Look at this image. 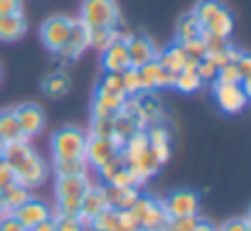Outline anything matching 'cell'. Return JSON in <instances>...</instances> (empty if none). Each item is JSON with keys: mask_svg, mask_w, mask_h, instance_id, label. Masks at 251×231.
Masks as SVG:
<instances>
[{"mask_svg": "<svg viewBox=\"0 0 251 231\" xmlns=\"http://www.w3.org/2000/svg\"><path fill=\"white\" fill-rule=\"evenodd\" d=\"M121 81H123V91H126V96H136V93L143 91L141 74H138L136 67H126V69L121 71Z\"/></svg>", "mask_w": 251, "mask_h": 231, "instance_id": "cell-35", "label": "cell"}, {"mask_svg": "<svg viewBox=\"0 0 251 231\" xmlns=\"http://www.w3.org/2000/svg\"><path fill=\"white\" fill-rule=\"evenodd\" d=\"M180 49H182V54H185V59L187 62H200V59H204L207 57V49H204V45H202V40H190V42H182L180 45Z\"/></svg>", "mask_w": 251, "mask_h": 231, "instance_id": "cell-39", "label": "cell"}, {"mask_svg": "<svg viewBox=\"0 0 251 231\" xmlns=\"http://www.w3.org/2000/svg\"><path fill=\"white\" fill-rule=\"evenodd\" d=\"M146 136H148L151 153L155 155V160L160 165H165L170 160V133H168V128L160 126V123H151V128L146 131Z\"/></svg>", "mask_w": 251, "mask_h": 231, "instance_id": "cell-18", "label": "cell"}, {"mask_svg": "<svg viewBox=\"0 0 251 231\" xmlns=\"http://www.w3.org/2000/svg\"><path fill=\"white\" fill-rule=\"evenodd\" d=\"M126 47H128V62L136 69L148 64V62H153L155 54H158L155 45L146 35H128V37H126Z\"/></svg>", "mask_w": 251, "mask_h": 231, "instance_id": "cell-12", "label": "cell"}, {"mask_svg": "<svg viewBox=\"0 0 251 231\" xmlns=\"http://www.w3.org/2000/svg\"><path fill=\"white\" fill-rule=\"evenodd\" d=\"M197 221H200L197 214H192V216H168L165 224L160 226V231H192Z\"/></svg>", "mask_w": 251, "mask_h": 231, "instance_id": "cell-36", "label": "cell"}, {"mask_svg": "<svg viewBox=\"0 0 251 231\" xmlns=\"http://www.w3.org/2000/svg\"><path fill=\"white\" fill-rule=\"evenodd\" d=\"M111 185H118V187H138V185H136V177L131 175V170H128V167L118 170V172L113 175Z\"/></svg>", "mask_w": 251, "mask_h": 231, "instance_id": "cell-45", "label": "cell"}, {"mask_svg": "<svg viewBox=\"0 0 251 231\" xmlns=\"http://www.w3.org/2000/svg\"><path fill=\"white\" fill-rule=\"evenodd\" d=\"M173 86L180 89V91H185V93L197 91V89L202 86V79H200V74H197V64H195V62H187L177 74H173Z\"/></svg>", "mask_w": 251, "mask_h": 231, "instance_id": "cell-24", "label": "cell"}, {"mask_svg": "<svg viewBox=\"0 0 251 231\" xmlns=\"http://www.w3.org/2000/svg\"><path fill=\"white\" fill-rule=\"evenodd\" d=\"M217 81H219V84H244V79H241L239 69L234 67V62L217 69Z\"/></svg>", "mask_w": 251, "mask_h": 231, "instance_id": "cell-40", "label": "cell"}, {"mask_svg": "<svg viewBox=\"0 0 251 231\" xmlns=\"http://www.w3.org/2000/svg\"><path fill=\"white\" fill-rule=\"evenodd\" d=\"M121 148L111 140V138H86V148H84V158H86V162L89 165H94V167H101L106 160H111L116 153H118Z\"/></svg>", "mask_w": 251, "mask_h": 231, "instance_id": "cell-13", "label": "cell"}, {"mask_svg": "<svg viewBox=\"0 0 251 231\" xmlns=\"http://www.w3.org/2000/svg\"><path fill=\"white\" fill-rule=\"evenodd\" d=\"M0 231H27L13 214H8L5 219H0Z\"/></svg>", "mask_w": 251, "mask_h": 231, "instance_id": "cell-50", "label": "cell"}, {"mask_svg": "<svg viewBox=\"0 0 251 231\" xmlns=\"http://www.w3.org/2000/svg\"><path fill=\"white\" fill-rule=\"evenodd\" d=\"M126 167L131 170V175L136 177V185L141 187V185H146V182L160 170V162L155 160V155H153L151 148H148V150H143L141 155H136V158H131V160H126Z\"/></svg>", "mask_w": 251, "mask_h": 231, "instance_id": "cell-15", "label": "cell"}, {"mask_svg": "<svg viewBox=\"0 0 251 231\" xmlns=\"http://www.w3.org/2000/svg\"><path fill=\"white\" fill-rule=\"evenodd\" d=\"M192 231H217V229H214V226H212L209 221H204V219H200V221L195 224V229H192Z\"/></svg>", "mask_w": 251, "mask_h": 231, "instance_id": "cell-52", "label": "cell"}, {"mask_svg": "<svg viewBox=\"0 0 251 231\" xmlns=\"http://www.w3.org/2000/svg\"><path fill=\"white\" fill-rule=\"evenodd\" d=\"M200 40H202V45H204V49H207V54H214V52H222V49H226L231 42H229V37H219V35H212L209 30H202V35H200Z\"/></svg>", "mask_w": 251, "mask_h": 231, "instance_id": "cell-38", "label": "cell"}, {"mask_svg": "<svg viewBox=\"0 0 251 231\" xmlns=\"http://www.w3.org/2000/svg\"><path fill=\"white\" fill-rule=\"evenodd\" d=\"M202 30H204V27L200 25V20H197L195 13L190 10V13H185V15L177 20V25H175V40H177V45L190 42V40H200Z\"/></svg>", "mask_w": 251, "mask_h": 231, "instance_id": "cell-23", "label": "cell"}, {"mask_svg": "<svg viewBox=\"0 0 251 231\" xmlns=\"http://www.w3.org/2000/svg\"><path fill=\"white\" fill-rule=\"evenodd\" d=\"M217 231H251V226H249V219L241 216V219H229V221H224Z\"/></svg>", "mask_w": 251, "mask_h": 231, "instance_id": "cell-47", "label": "cell"}, {"mask_svg": "<svg viewBox=\"0 0 251 231\" xmlns=\"http://www.w3.org/2000/svg\"><path fill=\"white\" fill-rule=\"evenodd\" d=\"M30 231H54V216H50V219H42L35 229H30Z\"/></svg>", "mask_w": 251, "mask_h": 231, "instance_id": "cell-51", "label": "cell"}, {"mask_svg": "<svg viewBox=\"0 0 251 231\" xmlns=\"http://www.w3.org/2000/svg\"><path fill=\"white\" fill-rule=\"evenodd\" d=\"M126 98H128V96H123V93H111V91L99 89V91H96V98H94V106H91L94 118H113V116L123 108Z\"/></svg>", "mask_w": 251, "mask_h": 231, "instance_id": "cell-16", "label": "cell"}, {"mask_svg": "<svg viewBox=\"0 0 251 231\" xmlns=\"http://www.w3.org/2000/svg\"><path fill=\"white\" fill-rule=\"evenodd\" d=\"M133 103H136L138 116L143 118V123H146V126H148V123L160 121L163 106H160V101L155 98V93H153V91H141V93H136V96H133Z\"/></svg>", "mask_w": 251, "mask_h": 231, "instance_id": "cell-20", "label": "cell"}, {"mask_svg": "<svg viewBox=\"0 0 251 231\" xmlns=\"http://www.w3.org/2000/svg\"><path fill=\"white\" fill-rule=\"evenodd\" d=\"M69 30H72V20H69V18H62V15L50 18V20L42 25V32H40L45 47L59 54V52L67 47V42H69Z\"/></svg>", "mask_w": 251, "mask_h": 231, "instance_id": "cell-5", "label": "cell"}, {"mask_svg": "<svg viewBox=\"0 0 251 231\" xmlns=\"http://www.w3.org/2000/svg\"><path fill=\"white\" fill-rule=\"evenodd\" d=\"M103 209H106L103 192H101V187L91 185V187H89V189L81 194V209H79V214L94 221V216H96V214H101Z\"/></svg>", "mask_w": 251, "mask_h": 231, "instance_id": "cell-21", "label": "cell"}, {"mask_svg": "<svg viewBox=\"0 0 251 231\" xmlns=\"http://www.w3.org/2000/svg\"><path fill=\"white\" fill-rule=\"evenodd\" d=\"M138 74H141L143 91H155V89H163V86H173V74L168 69H163L155 59L138 67Z\"/></svg>", "mask_w": 251, "mask_h": 231, "instance_id": "cell-17", "label": "cell"}, {"mask_svg": "<svg viewBox=\"0 0 251 231\" xmlns=\"http://www.w3.org/2000/svg\"><path fill=\"white\" fill-rule=\"evenodd\" d=\"M101 192H103L106 207L118 209V211H128L136 204V199L141 197L138 187H118V185H111V182H103Z\"/></svg>", "mask_w": 251, "mask_h": 231, "instance_id": "cell-8", "label": "cell"}, {"mask_svg": "<svg viewBox=\"0 0 251 231\" xmlns=\"http://www.w3.org/2000/svg\"><path fill=\"white\" fill-rule=\"evenodd\" d=\"M13 182H15V170L0 158V192H3L8 185H13Z\"/></svg>", "mask_w": 251, "mask_h": 231, "instance_id": "cell-46", "label": "cell"}, {"mask_svg": "<svg viewBox=\"0 0 251 231\" xmlns=\"http://www.w3.org/2000/svg\"><path fill=\"white\" fill-rule=\"evenodd\" d=\"M0 136H3L5 143L10 140H27L20 131V123H18V116H15V108H5L0 111Z\"/></svg>", "mask_w": 251, "mask_h": 231, "instance_id": "cell-26", "label": "cell"}, {"mask_svg": "<svg viewBox=\"0 0 251 231\" xmlns=\"http://www.w3.org/2000/svg\"><path fill=\"white\" fill-rule=\"evenodd\" d=\"M128 216L138 224L141 231H160V226L168 219L163 202L151 199V197H138L136 204L128 209Z\"/></svg>", "mask_w": 251, "mask_h": 231, "instance_id": "cell-2", "label": "cell"}, {"mask_svg": "<svg viewBox=\"0 0 251 231\" xmlns=\"http://www.w3.org/2000/svg\"><path fill=\"white\" fill-rule=\"evenodd\" d=\"M3 150H5V140H3V136H0V155H3Z\"/></svg>", "mask_w": 251, "mask_h": 231, "instance_id": "cell-53", "label": "cell"}, {"mask_svg": "<svg viewBox=\"0 0 251 231\" xmlns=\"http://www.w3.org/2000/svg\"><path fill=\"white\" fill-rule=\"evenodd\" d=\"M111 136H113V118L91 121V138H111Z\"/></svg>", "mask_w": 251, "mask_h": 231, "instance_id": "cell-41", "label": "cell"}, {"mask_svg": "<svg viewBox=\"0 0 251 231\" xmlns=\"http://www.w3.org/2000/svg\"><path fill=\"white\" fill-rule=\"evenodd\" d=\"M214 98L224 113H239L246 106V86L244 84H219L214 81Z\"/></svg>", "mask_w": 251, "mask_h": 231, "instance_id": "cell-7", "label": "cell"}, {"mask_svg": "<svg viewBox=\"0 0 251 231\" xmlns=\"http://www.w3.org/2000/svg\"><path fill=\"white\" fill-rule=\"evenodd\" d=\"M5 211V207H3V194H0V214H3Z\"/></svg>", "mask_w": 251, "mask_h": 231, "instance_id": "cell-54", "label": "cell"}, {"mask_svg": "<svg viewBox=\"0 0 251 231\" xmlns=\"http://www.w3.org/2000/svg\"><path fill=\"white\" fill-rule=\"evenodd\" d=\"M10 214H13V216H15V219H18L27 231H30V229H35L42 219H50V216H52V209H50L45 202H40V199H32V197H30L25 204H20V207H18V209H13Z\"/></svg>", "mask_w": 251, "mask_h": 231, "instance_id": "cell-11", "label": "cell"}, {"mask_svg": "<svg viewBox=\"0 0 251 231\" xmlns=\"http://www.w3.org/2000/svg\"><path fill=\"white\" fill-rule=\"evenodd\" d=\"M35 150L30 148V143L27 140H10V143H5V150H3V158L10 167H15V165H20L25 158H30Z\"/></svg>", "mask_w": 251, "mask_h": 231, "instance_id": "cell-29", "label": "cell"}, {"mask_svg": "<svg viewBox=\"0 0 251 231\" xmlns=\"http://www.w3.org/2000/svg\"><path fill=\"white\" fill-rule=\"evenodd\" d=\"M234 67L239 69V74H241V79H244V86H246V84H249V54L241 52V54L234 59Z\"/></svg>", "mask_w": 251, "mask_h": 231, "instance_id": "cell-49", "label": "cell"}, {"mask_svg": "<svg viewBox=\"0 0 251 231\" xmlns=\"http://www.w3.org/2000/svg\"><path fill=\"white\" fill-rule=\"evenodd\" d=\"M42 89H45V93L52 96V98L64 96V93L69 91V76H67L64 71H54V74H50V76L42 81Z\"/></svg>", "mask_w": 251, "mask_h": 231, "instance_id": "cell-31", "label": "cell"}, {"mask_svg": "<svg viewBox=\"0 0 251 231\" xmlns=\"http://www.w3.org/2000/svg\"><path fill=\"white\" fill-rule=\"evenodd\" d=\"M118 37H121V35H118L116 27H96V30H91V45H89V47L103 52V49H106L113 40H118Z\"/></svg>", "mask_w": 251, "mask_h": 231, "instance_id": "cell-34", "label": "cell"}, {"mask_svg": "<svg viewBox=\"0 0 251 231\" xmlns=\"http://www.w3.org/2000/svg\"><path fill=\"white\" fill-rule=\"evenodd\" d=\"M91 229L94 231H141L138 224L128 216V211H118L111 207H106L101 214L94 216Z\"/></svg>", "mask_w": 251, "mask_h": 231, "instance_id": "cell-6", "label": "cell"}, {"mask_svg": "<svg viewBox=\"0 0 251 231\" xmlns=\"http://www.w3.org/2000/svg\"><path fill=\"white\" fill-rule=\"evenodd\" d=\"M84 148H86V136H84L79 128H74V126L59 128V131L52 136V153H54V160L81 158V155H84Z\"/></svg>", "mask_w": 251, "mask_h": 231, "instance_id": "cell-3", "label": "cell"}, {"mask_svg": "<svg viewBox=\"0 0 251 231\" xmlns=\"http://www.w3.org/2000/svg\"><path fill=\"white\" fill-rule=\"evenodd\" d=\"M79 209H81V199H74V197L57 199V216H76Z\"/></svg>", "mask_w": 251, "mask_h": 231, "instance_id": "cell-42", "label": "cell"}, {"mask_svg": "<svg viewBox=\"0 0 251 231\" xmlns=\"http://www.w3.org/2000/svg\"><path fill=\"white\" fill-rule=\"evenodd\" d=\"M89 162L86 158H64V160H57L54 162V170H57V177H86L89 175Z\"/></svg>", "mask_w": 251, "mask_h": 231, "instance_id": "cell-28", "label": "cell"}, {"mask_svg": "<svg viewBox=\"0 0 251 231\" xmlns=\"http://www.w3.org/2000/svg\"><path fill=\"white\" fill-rule=\"evenodd\" d=\"M204 30H209L212 35H219V37H229L231 30H234V18H231V13H229L226 8H222V10L217 13V18H214Z\"/></svg>", "mask_w": 251, "mask_h": 231, "instance_id": "cell-33", "label": "cell"}, {"mask_svg": "<svg viewBox=\"0 0 251 231\" xmlns=\"http://www.w3.org/2000/svg\"><path fill=\"white\" fill-rule=\"evenodd\" d=\"M15 116H18V123H20V131H23L25 138L37 136V133L42 131V126H45V113H42V108L35 106V103H23V106H18V108H15Z\"/></svg>", "mask_w": 251, "mask_h": 231, "instance_id": "cell-14", "label": "cell"}, {"mask_svg": "<svg viewBox=\"0 0 251 231\" xmlns=\"http://www.w3.org/2000/svg\"><path fill=\"white\" fill-rule=\"evenodd\" d=\"M126 67H131L128 47H126V37H118L103 49V69L106 71H123Z\"/></svg>", "mask_w": 251, "mask_h": 231, "instance_id": "cell-19", "label": "cell"}, {"mask_svg": "<svg viewBox=\"0 0 251 231\" xmlns=\"http://www.w3.org/2000/svg\"><path fill=\"white\" fill-rule=\"evenodd\" d=\"M91 45V27L81 20H72V30H69V42L67 47L59 52L62 59H76L86 47Z\"/></svg>", "mask_w": 251, "mask_h": 231, "instance_id": "cell-10", "label": "cell"}, {"mask_svg": "<svg viewBox=\"0 0 251 231\" xmlns=\"http://www.w3.org/2000/svg\"><path fill=\"white\" fill-rule=\"evenodd\" d=\"M54 231H84L76 216H57L54 219Z\"/></svg>", "mask_w": 251, "mask_h": 231, "instance_id": "cell-44", "label": "cell"}, {"mask_svg": "<svg viewBox=\"0 0 251 231\" xmlns=\"http://www.w3.org/2000/svg\"><path fill=\"white\" fill-rule=\"evenodd\" d=\"M123 167H126V158H123V153L118 150L111 160H106V162H103L101 167H96V170H99V175H101V180H103V182H111V180H113V175H116L118 170H123Z\"/></svg>", "mask_w": 251, "mask_h": 231, "instance_id": "cell-37", "label": "cell"}, {"mask_svg": "<svg viewBox=\"0 0 251 231\" xmlns=\"http://www.w3.org/2000/svg\"><path fill=\"white\" fill-rule=\"evenodd\" d=\"M27 32V23L23 15H0V40L18 42Z\"/></svg>", "mask_w": 251, "mask_h": 231, "instance_id": "cell-22", "label": "cell"}, {"mask_svg": "<svg viewBox=\"0 0 251 231\" xmlns=\"http://www.w3.org/2000/svg\"><path fill=\"white\" fill-rule=\"evenodd\" d=\"M0 15H23V0H0Z\"/></svg>", "mask_w": 251, "mask_h": 231, "instance_id": "cell-48", "label": "cell"}, {"mask_svg": "<svg viewBox=\"0 0 251 231\" xmlns=\"http://www.w3.org/2000/svg\"><path fill=\"white\" fill-rule=\"evenodd\" d=\"M13 170H15V182L23 185V187H27V189L40 187V185L47 180V165H45V160H42L37 153H32L30 158H25V160H23L20 165H15Z\"/></svg>", "mask_w": 251, "mask_h": 231, "instance_id": "cell-4", "label": "cell"}, {"mask_svg": "<svg viewBox=\"0 0 251 231\" xmlns=\"http://www.w3.org/2000/svg\"><path fill=\"white\" fill-rule=\"evenodd\" d=\"M163 207H165V214H168V216H192V214H197V209H200V199H197V194L190 192V189H175V192L163 202Z\"/></svg>", "mask_w": 251, "mask_h": 231, "instance_id": "cell-9", "label": "cell"}, {"mask_svg": "<svg viewBox=\"0 0 251 231\" xmlns=\"http://www.w3.org/2000/svg\"><path fill=\"white\" fill-rule=\"evenodd\" d=\"M3 207H5V211L10 214L13 209H18L20 204H25L32 194H30V189L27 187H23V185H18V182H13V185H8L3 192Z\"/></svg>", "mask_w": 251, "mask_h": 231, "instance_id": "cell-30", "label": "cell"}, {"mask_svg": "<svg viewBox=\"0 0 251 231\" xmlns=\"http://www.w3.org/2000/svg\"><path fill=\"white\" fill-rule=\"evenodd\" d=\"M91 187L89 177H59L57 180V199H64V197H74V199H81V194Z\"/></svg>", "mask_w": 251, "mask_h": 231, "instance_id": "cell-25", "label": "cell"}, {"mask_svg": "<svg viewBox=\"0 0 251 231\" xmlns=\"http://www.w3.org/2000/svg\"><path fill=\"white\" fill-rule=\"evenodd\" d=\"M224 8V3H219V0H200V3L195 5V18L200 20V25L202 27H207L214 18H217V13Z\"/></svg>", "mask_w": 251, "mask_h": 231, "instance_id": "cell-32", "label": "cell"}, {"mask_svg": "<svg viewBox=\"0 0 251 231\" xmlns=\"http://www.w3.org/2000/svg\"><path fill=\"white\" fill-rule=\"evenodd\" d=\"M155 62H158L163 69H168L170 74H177V71L187 64V59H185L180 45H170V47H165L163 52H158V54H155Z\"/></svg>", "mask_w": 251, "mask_h": 231, "instance_id": "cell-27", "label": "cell"}, {"mask_svg": "<svg viewBox=\"0 0 251 231\" xmlns=\"http://www.w3.org/2000/svg\"><path fill=\"white\" fill-rule=\"evenodd\" d=\"M197 74H200V79L202 81H217V64L209 59V57H204V59H200L197 62Z\"/></svg>", "mask_w": 251, "mask_h": 231, "instance_id": "cell-43", "label": "cell"}, {"mask_svg": "<svg viewBox=\"0 0 251 231\" xmlns=\"http://www.w3.org/2000/svg\"><path fill=\"white\" fill-rule=\"evenodd\" d=\"M79 20L86 23L91 30H96V27H116L121 23V13H118L116 0H84Z\"/></svg>", "mask_w": 251, "mask_h": 231, "instance_id": "cell-1", "label": "cell"}]
</instances>
